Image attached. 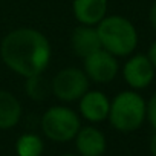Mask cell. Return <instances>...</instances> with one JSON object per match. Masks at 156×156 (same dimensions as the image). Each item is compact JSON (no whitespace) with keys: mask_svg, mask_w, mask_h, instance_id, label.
Masks as SVG:
<instances>
[{"mask_svg":"<svg viewBox=\"0 0 156 156\" xmlns=\"http://www.w3.org/2000/svg\"><path fill=\"white\" fill-rule=\"evenodd\" d=\"M0 57L8 69L23 78L41 75L52 57L48 37L34 28H17L0 43Z\"/></svg>","mask_w":156,"mask_h":156,"instance_id":"cell-1","label":"cell"},{"mask_svg":"<svg viewBox=\"0 0 156 156\" xmlns=\"http://www.w3.org/2000/svg\"><path fill=\"white\" fill-rule=\"evenodd\" d=\"M95 28L101 48L115 57H129L138 48V31L122 16H106Z\"/></svg>","mask_w":156,"mask_h":156,"instance_id":"cell-2","label":"cell"},{"mask_svg":"<svg viewBox=\"0 0 156 156\" xmlns=\"http://www.w3.org/2000/svg\"><path fill=\"white\" fill-rule=\"evenodd\" d=\"M110 126L121 133H132L147 121V101L138 90H122L110 100L107 116Z\"/></svg>","mask_w":156,"mask_h":156,"instance_id":"cell-3","label":"cell"},{"mask_svg":"<svg viewBox=\"0 0 156 156\" xmlns=\"http://www.w3.org/2000/svg\"><path fill=\"white\" fill-rule=\"evenodd\" d=\"M43 135L54 142H69L81 127V118L67 106L49 107L40 119Z\"/></svg>","mask_w":156,"mask_h":156,"instance_id":"cell-4","label":"cell"},{"mask_svg":"<svg viewBox=\"0 0 156 156\" xmlns=\"http://www.w3.org/2000/svg\"><path fill=\"white\" fill-rule=\"evenodd\" d=\"M90 81L83 69L80 67H64L55 73L51 80V94L63 103L78 101L87 90Z\"/></svg>","mask_w":156,"mask_h":156,"instance_id":"cell-5","label":"cell"},{"mask_svg":"<svg viewBox=\"0 0 156 156\" xmlns=\"http://www.w3.org/2000/svg\"><path fill=\"white\" fill-rule=\"evenodd\" d=\"M83 70L87 75L89 81L98 84L110 83L115 80L119 72L118 57L112 55L110 52L101 48L83 58Z\"/></svg>","mask_w":156,"mask_h":156,"instance_id":"cell-6","label":"cell"},{"mask_svg":"<svg viewBox=\"0 0 156 156\" xmlns=\"http://www.w3.org/2000/svg\"><path fill=\"white\" fill-rule=\"evenodd\" d=\"M122 78L133 90L147 89L154 80L156 69L147 54H132L122 66Z\"/></svg>","mask_w":156,"mask_h":156,"instance_id":"cell-7","label":"cell"},{"mask_svg":"<svg viewBox=\"0 0 156 156\" xmlns=\"http://www.w3.org/2000/svg\"><path fill=\"white\" fill-rule=\"evenodd\" d=\"M110 109V100L103 90H87L78 100L80 116L90 124H98L107 119Z\"/></svg>","mask_w":156,"mask_h":156,"instance_id":"cell-8","label":"cell"},{"mask_svg":"<svg viewBox=\"0 0 156 156\" xmlns=\"http://www.w3.org/2000/svg\"><path fill=\"white\" fill-rule=\"evenodd\" d=\"M73 141L75 148L80 156H104L107 150L106 135L92 124L80 127Z\"/></svg>","mask_w":156,"mask_h":156,"instance_id":"cell-9","label":"cell"},{"mask_svg":"<svg viewBox=\"0 0 156 156\" xmlns=\"http://www.w3.org/2000/svg\"><path fill=\"white\" fill-rule=\"evenodd\" d=\"M109 0H72V12L80 25L97 26L106 16Z\"/></svg>","mask_w":156,"mask_h":156,"instance_id":"cell-10","label":"cell"},{"mask_svg":"<svg viewBox=\"0 0 156 156\" xmlns=\"http://www.w3.org/2000/svg\"><path fill=\"white\" fill-rule=\"evenodd\" d=\"M70 46L76 57L84 58L95 51L101 49L100 37L95 26L89 25H78L70 35Z\"/></svg>","mask_w":156,"mask_h":156,"instance_id":"cell-11","label":"cell"},{"mask_svg":"<svg viewBox=\"0 0 156 156\" xmlns=\"http://www.w3.org/2000/svg\"><path fill=\"white\" fill-rule=\"evenodd\" d=\"M23 115L22 103L19 98L8 92L0 89V130H9L16 127Z\"/></svg>","mask_w":156,"mask_h":156,"instance_id":"cell-12","label":"cell"},{"mask_svg":"<svg viewBox=\"0 0 156 156\" xmlns=\"http://www.w3.org/2000/svg\"><path fill=\"white\" fill-rule=\"evenodd\" d=\"M44 151V142L37 133H23L16 141L17 156H41Z\"/></svg>","mask_w":156,"mask_h":156,"instance_id":"cell-13","label":"cell"},{"mask_svg":"<svg viewBox=\"0 0 156 156\" xmlns=\"http://www.w3.org/2000/svg\"><path fill=\"white\" fill-rule=\"evenodd\" d=\"M26 84H25V90L26 95L34 100V101H43L49 94H51V81H48L46 78L41 75H34L29 78H25Z\"/></svg>","mask_w":156,"mask_h":156,"instance_id":"cell-14","label":"cell"},{"mask_svg":"<svg viewBox=\"0 0 156 156\" xmlns=\"http://www.w3.org/2000/svg\"><path fill=\"white\" fill-rule=\"evenodd\" d=\"M147 121L153 130H156V92L147 101Z\"/></svg>","mask_w":156,"mask_h":156,"instance_id":"cell-15","label":"cell"},{"mask_svg":"<svg viewBox=\"0 0 156 156\" xmlns=\"http://www.w3.org/2000/svg\"><path fill=\"white\" fill-rule=\"evenodd\" d=\"M148 22L151 25V28L156 31V0L151 3L150 6V11H148Z\"/></svg>","mask_w":156,"mask_h":156,"instance_id":"cell-16","label":"cell"},{"mask_svg":"<svg viewBox=\"0 0 156 156\" xmlns=\"http://www.w3.org/2000/svg\"><path fill=\"white\" fill-rule=\"evenodd\" d=\"M147 57L150 58V61H151V64L154 66V69H156V40L150 44V48H148V52H147Z\"/></svg>","mask_w":156,"mask_h":156,"instance_id":"cell-17","label":"cell"},{"mask_svg":"<svg viewBox=\"0 0 156 156\" xmlns=\"http://www.w3.org/2000/svg\"><path fill=\"white\" fill-rule=\"evenodd\" d=\"M148 150H150V154H151V156H156V130H154L153 135L150 136V141H148Z\"/></svg>","mask_w":156,"mask_h":156,"instance_id":"cell-18","label":"cell"},{"mask_svg":"<svg viewBox=\"0 0 156 156\" xmlns=\"http://www.w3.org/2000/svg\"><path fill=\"white\" fill-rule=\"evenodd\" d=\"M61 156H80V154H73V153H64V154H61Z\"/></svg>","mask_w":156,"mask_h":156,"instance_id":"cell-19","label":"cell"}]
</instances>
